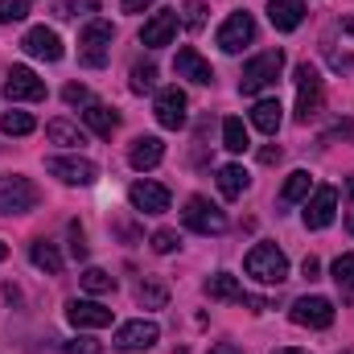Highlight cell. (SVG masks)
Masks as SVG:
<instances>
[{
  "label": "cell",
  "instance_id": "45",
  "mask_svg": "<svg viewBox=\"0 0 354 354\" xmlns=\"http://www.w3.org/2000/svg\"><path fill=\"white\" fill-rule=\"evenodd\" d=\"M71 8H75V12H95V8H99V0H75Z\"/></svg>",
  "mask_w": 354,
  "mask_h": 354
},
{
  "label": "cell",
  "instance_id": "18",
  "mask_svg": "<svg viewBox=\"0 0 354 354\" xmlns=\"http://www.w3.org/2000/svg\"><path fill=\"white\" fill-rule=\"evenodd\" d=\"M66 322L75 330H107L111 326V309H103L99 301H71L66 305Z\"/></svg>",
  "mask_w": 354,
  "mask_h": 354
},
{
  "label": "cell",
  "instance_id": "44",
  "mask_svg": "<svg viewBox=\"0 0 354 354\" xmlns=\"http://www.w3.org/2000/svg\"><path fill=\"white\" fill-rule=\"evenodd\" d=\"M210 354H243V351H239L235 342H214V346H210Z\"/></svg>",
  "mask_w": 354,
  "mask_h": 354
},
{
  "label": "cell",
  "instance_id": "11",
  "mask_svg": "<svg viewBox=\"0 0 354 354\" xmlns=\"http://www.w3.org/2000/svg\"><path fill=\"white\" fill-rule=\"evenodd\" d=\"M4 95H8V103H41L46 99V83L29 66H12L4 75Z\"/></svg>",
  "mask_w": 354,
  "mask_h": 354
},
{
  "label": "cell",
  "instance_id": "5",
  "mask_svg": "<svg viewBox=\"0 0 354 354\" xmlns=\"http://www.w3.org/2000/svg\"><path fill=\"white\" fill-rule=\"evenodd\" d=\"M292 79H297V124H309V120L322 111V99H326V91H322V75H317L309 62H301Z\"/></svg>",
  "mask_w": 354,
  "mask_h": 354
},
{
  "label": "cell",
  "instance_id": "42",
  "mask_svg": "<svg viewBox=\"0 0 354 354\" xmlns=\"http://www.w3.org/2000/svg\"><path fill=\"white\" fill-rule=\"evenodd\" d=\"M280 157H284V153H280V145H268V149H260V161H264V165H276Z\"/></svg>",
  "mask_w": 354,
  "mask_h": 354
},
{
  "label": "cell",
  "instance_id": "46",
  "mask_svg": "<svg viewBox=\"0 0 354 354\" xmlns=\"http://www.w3.org/2000/svg\"><path fill=\"white\" fill-rule=\"evenodd\" d=\"M272 354H309V351H292V346H280V351H272Z\"/></svg>",
  "mask_w": 354,
  "mask_h": 354
},
{
  "label": "cell",
  "instance_id": "28",
  "mask_svg": "<svg viewBox=\"0 0 354 354\" xmlns=\"http://www.w3.org/2000/svg\"><path fill=\"white\" fill-rule=\"evenodd\" d=\"M223 149H227V153H248V149H252L248 128H243L239 115H227V120H223Z\"/></svg>",
  "mask_w": 354,
  "mask_h": 354
},
{
  "label": "cell",
  "instance_id": "43",
  "mask_svg": "<svg viewBox=\"0 0 354 354\" xmlns=\"http://www.w3.org/2000/svg\"><path fill=\"white\" fill-rule=\"evenodd\" d=\"M301 272H305V280H317V272H322V264H317L313 256H305V264H301Z\"/></svg>",
  "mask_w": 354,
  "mask_h": 354
},
{
  "label": "cell",
  "instance_id": "40",
  "mask_svg": "<svg viewBox=\"0 0 354 354\" xmlns=\"http://www.w3.org/2000/svg\"><path fill=\"white\" fill-rule=\"evenodd\" d=\"M62 99H66V103H91V91L83 87V83H66Z\"/></svg>",
  "mask_w": 354,
  "mask_h": 354
},
{
  "label": "cell",
  "instance_id": "14",
  "mask_svg": "<svg viewBox=\"0 0 354 354\" xmlns=\"http://www.w3.org/2000/svg\"><path fill=\"white\" fill-rule=\"evenodd\" d=\"M46 169L58 177V181H66V185H91L99 177V165L87 161V157H50Z\"/></svg>",
  "mask_w": 354,
  "mask_h": 354
},
{
  "label": "cell",
  "instance_id": "4",
  "mask_svg": "<svg viewBox=\"0 0 354 354\" xmlns=\"http://www.w3.org/2000/svg\"><path fill=\"white\" fill-rule=\"evenodd\" d=\"M280 71H284V50H264L260 58H252V62L243 66L239 91H243V95H260V91H268L280 79Z\"/></svg>",
  "mask_w": 354,
  "mask_h": 354
},
{
  "label": "cell",
  "instance_id": "27",
  "mask_svg": "<svg viewBox=\"0 0 354 354\" xmlns=\"http://www.w3.org/2000/svg\"><path fill=\"white\" fill-rule=\"evenodd\" d=\"M252 185V177L243 165H223L218 169V189H223V198H243V189Z\"/></svg>",
  "mask_w": 354,
  "mask_h": 354
},
{
  "label": "cell",
  "instance_id": "10",
  "mask_svg": "<svg viewBox=\"0 0 354 354\" xmlns=\"http://www.w3.org/2000/svg\"><path fill=\"white\" fill-rule=\"evenodd\" d=\"M153 111H157V124H161V128L177 132V128H185V120H189V99H185L181 87H161Z\"/></svg>",
  "mask_w": 354,
  "mask_h": 354
},
{
  "label": "cell",
  "instance_id": "22",
  "mask_svg": "<svg viewBox=\"0 0 354 354\" xmlns=\"http://www.w3.org/2000/svg\"><path fill=\"white\" fill-rule=\"evenodd\" d=\"M83 120H87L91 132H95V136H103V140H111V132L120 128V115H115L111 107H103V103H87Z\"/></svg>",
  "mask_w": 354,
  "mask_h": 354
},
{
  "label": "cell",
  "instance_id": "32",
  "mask_svg": "<svg viewBox=\"0 0 354 354\" xmlns=\"http://www.w3.org/2000/svg\"><path fill=\"white\" fill-rule=\"evenodd\" d=\"M33 128H37V120L29 111H4V120H0V132L4 136H29Z\"/></svg>",
  "mask_w": 354,
  "mask_h": 354
},
{
  "label": "cell",
  "instance_id": "26",
  "mask_svg": "<svg viewBox=\"0 0 354 354\" xmlns=\"http://www.w3.org/2000/svg\"><path fill=\"white\" fill-rule=\"evenodd\" d=\"M206 297L210 301H243V288H239V280L231 272H218V276L206 280Z\"/></svg>",
  "mask_w": 354,
  "mask_h": 354
},
{
  "label": "cell",
  "instance_id": "9",
  "mask_svg": "<svg viewBox=\"0 0 354 354\" xmlns=\"http://www.w3.org/2000/svg\"><path fill=\"white\" fill-rule=\"evenodd\" d=\"M288 317H292V326L326 330V326H334V301L330 297H301V301H292Z\"/></svg>",
  "mask_w": 354,
  "mask_h": 354
},
{
  "label": "cell",
  "instance_id": "3",
  "mask_svg": "<svg viewBox=\"0 0 354 354\" xmlns=\"http://www.w3.org/2000/svg\"><path fill=\"white\" fill-rule=\"evenodd\" d=\"M322 50H326V62L334 66V71H354V17H342V21H334L330 29H326V37H322Z\"/></svg>",
  "mask_w": 354,
  "mask_h": 354
},
{
  "label": "cell",
  "instance_id": "15",
  "mask_svg": "<svg viewBox=\"0 0 354 354\" xmlns=\"http://www.w3.org/2000/svg\"><path fill=\"white\" fill-rule=\"evenodd\" d=\"M21 50L29 54V58H41V62H58L66 50H62V37L54 33V29H46V25H33L25 37H21Z\"/></svg>",
  "mask_w": 354,
  "mask_h": 354
},
{
  "label": "cell",
  "instance_id": "39",
  "mask_svg": "<svg viewBox=\"0 0 354 354\" xmlns=\"http://www.w3.org/2000/svg\"><path fill=\"white\" fill-rule=\"evenodd\" d=\"M103 346L95 338H75V342H62V354H99Z\"/></svg>",
  "mask_w": 354,
  "mask_h": 354
},
{
  "label": "cell",
  "instance_id": "13",
  "mask_svg": "<svg viewBox=\"0 0 354 354\" xmlns=\"http://www.w3.org/2000/svg\"><path fill=\"white\" fill-rule=\"evenodd\" d=\"M128 202H132V210H140V214H165L169 210V189L161 185V181H132V189H128Z\"/></svg>",
  "mask_w": 354,
  "mask_h": 354
},
{
  "label": "cell",
  "instance_id": "31",
  "mask_svg": "<svg viewBox=\"0 0 354 354\" xmlns=\"http://www.w3.org/2000/svg\"><path fill=\"white\" fill-rule=\"evenodd\" d=\"M330 272H334V284H338V292H342V297L351 301V297H354V252H346V256H338Z\"/></svg>",
  "mask_w": 354,
  "mask_h": 354
},
{
  "label": "cell",
  "instance_id": "2",
  "mask_svg": "<svg viewBox=\"0 0 354 354\" xmlns=\"http://www.w3.org/2000/svg\"><path fill=\"white\" fill-rule=\"evenodd\" d=\"M248 276L252 280H260V284H284L288 280V260H284V252L276 248V243H256L252 252H248Z\"/></svg>",
  "mask_w": 354,
  "mask_h": 354
},
{
  "label": "cell",
  "instance_id": "29",
  "mask_svg": "<svg viewBox=\"0 0 354 354\" xmlns=\"http://www.w3.org/2000/svg\"><path fill=\"white\" fill-rule=\"evenodd\" d=\"M46 136L54 140V145H66V149H79V145H87V136L71 124V120H50L46 124Z\"/></svg>",
  "mask_w": 354,
  "mask_h": 354
},
{
  "label": "cell",
  "instance_id": "23",
  "mask_svg": "<svg viewBox=\"0 0 354 354\" xmlns=\"http://www.w3.org/2000/svg\"><path fill=\"white\" fill-rule=\"evenodd\" d=\"M280 120H284V107H280V99H260V103L252 107V124H256L264 136H276Z\"/></svg>",
  "mask_w": 354,
  "mask_h": 354
},
{
  "label": "cell",
  "instance_id": "25",
  "mask_svg": "<svg viewBox=\"0 0 354 354\" xmlns=\"http://www.w3.org/2000/svg\"><path fill=\"white\" fill-rule=\"evenodd\" d=\"M29 260H33V268L50 272V276L62 272V252H58L50 239H33V243H29Z\"/></svg>",
  "mask_w": 354,
  "mask_h": 354
},
{
  "label": "cell",
  "instance_id": "34",
  "mask_svg": "<svg viewBox=\"0 0 354 354\" xmlns=\"http://www.w3.org/2000/svg\"><path fill=\"white\" fill-rule=\"evenodd\" d=\"M83 288L87 292H115V276H107L103 268H87L83 272Z\"/></svg>",
  "mask_w": 354,
  "mask_h": 354
},
{
  "label": "cell",
  "instance_id": "16",
  "mask_svg": "<svg viewBox=\"0 0 354 354\" xmlns=\"http://www.w3.org/2000/svg\"><path fill=\"white\" fill-rule=\"evenodd\" d=\"M157 338H161V326L157 322H145V317L124 322L115 330V346L120 351H149V346H157Z\"/></svg>",
  "mask_w": 354,
  "mask_h": 354
},
{
  "label": "cell",
  "instance_id": "30",
  "mask_svg": "<svg viewBox=\"0 0 354 354\" xmlns=\"http://www.w3.org/2000/svg\"><path fill=\"white\" fill-rule=\"evenodd\" d=\"M136 301H140L145 309H165V305H169V288H165L161 280H140V284H136Z\"/></svg>",
  "mask_w": 354,
  "mask_h": 354
},
{
  "label": "cell",
  "instance_id": "8",
  "mask_svg": "<svg viewBox=\"0 0 354 354\" xmlns=\"http://www.w3.org/2000/svg\"><path fill=\"white\" fill-rule=\"evenodd\" d=\"M214 41H218L223 54H239L243 46H252V41H256V21H252V12H231V17L218 25Z\"/></svg>",
  "mask_w": 354,
  "mask_h": 354
},
{
  "label": "cell",
  "instance_id": "7",
  "mask_svg": "<svg viewBox=\"0 0 354 354\" xmlns=\"http://www.w3.org/2000/svg\"><path fill=\"white\" fill-rule=\"evenodd\" d=\"M181 218H185V227L198 231V235H223V231H227V214H223L210 198H189L185 210H181Z\"/></svg>",
  "mask_w": 354,
  "mask_h": 354
},
{
  "label": "cell",
  "instance_id": "35",
  "mask_svg": "<svg viewBox=\"0 0 354 354\" xmlns=\"http://www.w3.org/2000/svg\"><path fill=\"white\" fill-rule=\"evenodd\" d=\"M29 4L33 0H0V25H17L29 17Z\"/></svg>",
  "mask_w": 354,
  "mask_h": 354
},
{
  "label": "cell",
  "instance_id": "33",
  "mask_svg": "<svg viewBox=\"0 0 354 354\" xmlns=\"http://www.w3.org/2000/svg\"><path fill=\"white\" fill-rule=\"evenodd\" d=\"M153 87H157V66L153 62H136L132 66V91L145 95V91H153Z\"/></svg>",
  "mask_w": 354,
  "mask_h": 354
},
{
  "label": "cell",
  "instance_id": "24",
  "mask_svg": "<svg viewBox=\"0 0 354 354\" xmlns=\"http://www.w3.org/2000/svg\"><path fill=\"white\" fill-rule=\"evenodd\" d=\"M309 194H313V174H309V169H297V174H288L284 189H280V206H297V202H305Z\"/></svg>",
  "mask_w": 354,
  "mask_h": 354
},
{
  "label": "cell",
  "instance_id": "1",
  "mask_svg": "<svg viewBox=\"0 0 354 354\" xmlns=\"http://www.w3.org/2000/svg\"><path fill=\"white\" fill-rule=\"evenodd\" d=\"M111 37H115L111 21H103V17L87 21L79 29V62L91 66V71H103L107 66V54H111Z\"/></svg>",
  "mask_w": 354,
  "mask_h": 354
},
{
  "label": "cell",
  "instance_id": "41",
  "mask_svg": "<svg viewBox=\"0 0 354 354\" xmlns=\"http://www.w3.org/2000/svg\"><path fill=\"white\" fill-rule=\"evenodd\" d=\"M157 0H120V8L124 12H145V8H153Z\"/></svg>",
  "mask_w": 354,
  "mask_h": 354
},
{
  "label": "cell",
  "instance_id": "36",
  "mask_svg": "<svg viewBox=\"0 0 354 354\" xmlns=\"http://www.w3.org/2000/svg\"><path fill=\"white\" fill-rule=\"evenodd\" d=\"M181 21H185L189 29H202V25H206V4H202V0H185Z\"/></svg>",
  "mask_w": 354,
  "mask_h": 354
},
{
  "label": "cell",
  "instance_id": "6",
  "mask_svg": "<svg viewBox=\"0 0 354 354\" xmlns=\"http://www.w3.org/2000/svg\"><path fill=\"white\" fill-rule=\"evenodd\" d=\"M41 202L37 185L29 177H4L0 174V214H29Z\"/></svg>",
  "mask_w": 354,
  "mask_h": 354
},
{
  "label": "cell",
  "instance_id": "47",
  "mask_svg": "<svg viewBox=\"0 0 354 354\" xmlns=\"http://www.w3.org/2000/svg\"><path fill=\"white\" fill-rule=\"evenodd\" d=\"M0 260H8V243H0Z\"/></svg>",
  "mask_w": 354,
  "mask_h": 354
},
{
  "label": "cell",
  "instance_id": "20",
  "mask_svg": "<svg viewBox=\"0 0 354 354\" xmlns=\"http://www.w3.org/2000/svg\"><path fill=\"white\" fill-rule=\"evenodd\" d=\"M268 21H272V29H280V33L301 29V21H305V0H268Z\"/></svg>",
  "mask_w": 354,
  "mask_h": 354
},
{
  "label": "cell",
  "instance_id": "12",
  "mask_svg": "<svg viewBox=\"0 0 354 354\" xmlns=\"http://www.w3.org/2000/svg\"><path fill=\"white\" fill-rule=\"evenodd\" d=\"M338 214V189L334 185H317L313 198H305V227L309 231H326Z\"/></svg>",
  "mask_w": 354,
  "mask_h": 354
},
{
  "label": "cell",
  "instance_id": "38",
  "mask_svg": "<svg viewBox=\"0 0 354 354\" xmlns=\"http://www.w3.org/2000/svg\"><path fill=\"white\" fill-rule=\"evenodd\" d=\"M71 256L75 260H87V235H83L79 223H71Z\"/></svg>",
  "mask_w": 354,
  "mask_h": 354
},
{
  "label": "cell",
  "instance_id": "37",
  "mask_svg": "<svg viewBox=\"0 0 354 354\" xmlns=\"http://www.w3.org/2000/svg\"><path fill=\"white\" fill-rule=\"evenodd\" d=\"M177 243H181V239H177V231H157V235H153V252H157V256L177 252Z\"/></svg>",
  "mask_w": 354,
  "mask_h": 354
},
{
  "label": "cell",
  "instance_id": "19",
  "mask_svg": "<svg viewBox=\"0 0 354 354\" xmlns=\"http://www.w3.org/2000/svg\"><path fill=\"white\" fill-rule=\"evenodd\" d=\"M174 71H177V79H189V83H214V71H210V62L194 50V46H181L177 50V58H174Z\"/></svg>",
  "mask_w": 354,
  "mask_h": 354
},
{
  "label": "cell",
  "instance_id": "17",
  "mask_svg": "<svg viewBox=\"0 0 354 354\" xmlns=\"http://www.w3.org/2000/svg\"><path fill=\"white\" fill-rule=\"evenodd\" d=\"M177 25H181L177 8H165V12H153V17L145 21V29H140V41H145V46H153V50H161V46H174Z\"/></svg>",
  "mask_w": 354,
  "mask_h": 354
},
{
  "label": "cell",
  "instance_id": "21",
  "mask_svg": "<svg viewBox=\"0 0 354 354\" xmlns=\"http://www.w3.org/2000/svg\"><path fill=\"white\" fill-rule=\"evenodd\" d=\"M161 157H165V145L157 140V136H136L132 140V149H128V161H132V169H157L161 165Z\"/></svg>",
  "mask_w": 354,
  "mask_h": 354
}]
</instances>
